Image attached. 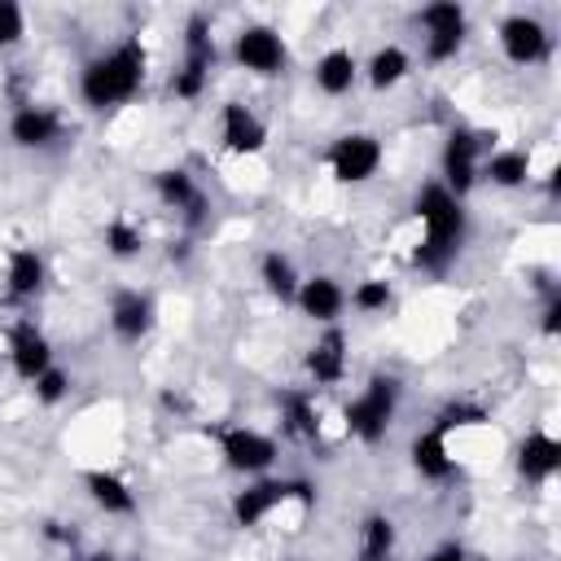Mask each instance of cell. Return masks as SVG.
<instances>
[{"mask_svg":"<svg viewBox=\"0 0 561 561\" xmlns=\"http://www.w3.org/2000/svg\"><path fill=\"white\" fill-rule=\"evenodd\" d=\"M561 329V294H548V302H543V333L552 337Z\"/></svg>","mask_w":561,"mask_h":561,"instance_id":"cell-35","label":"cell"},{"mask_svg":"<svg viewBox=\"0 0 561 561\" xmlns=\"http://www.w3.org/2000/svg\"><path fill=\"white\" fill-rule=\"evenodd\" d=\"M92 561H123V557H110V552H96Z\"/></svg>","mask_w":561,"mask_h":561,"instance_id":"cell-37","label":"cell"},{"mask_svg":"<svg viewBox=\"0 0 561 561\" xmlns=\"http://www.w3.org/2000/svg\"><path fill=\"white\" fill-rule=\"evenodd\" d=\"M486 421V408L482 403H469V399H451L438 416H434V430L438 434H451V430H465V425H482Z\"/></svg>","mask_w":561,"mask_h":561,"instance_id":"cell-30","label":"cell"},{"mask_svg":"<svg viewBox=\"0 0 561 561\" xmlns=\"http://www.w3.org/2000/svg\"><path fill=\"white\" fill-rule=\"evenodd\" d=\"M294 302H298V311H302L307 320L333 324V320L342 316V307H346V289H342L333 276H307V280H298Z\"/></svg>","mask_w":561,"mask_h":561,"instance_id":"cell-15","label":"cell"},{"mask_svg":"<svg viewBox=\"0 0 561 561\" xmlns=\"http://www.w3.org/2000/svg\"><path fill=\"white\" fill-rule=\"evenodd\" d=\"M280 421H285V434H294V438H316L320 434V412H316V399L307 390H285L280 394Z\"/></svg>","mask_w":561,"mask_h":561,"instance_id":"cell-25","label":"cell"},{"mask_svg":"<svg viewBox=\"0 0 561 561\" xmlns=\"http://www.w3.org/2000/svg\"><path fill=\"white\" fill-rule=\"evenodd\" d=\"M219 140H224L228 153L250 158V153H259V149L267 145V123H263L250 105L228 101V105L219 110Z\"/></svg>","mask_w":561,"mask_h":561,"instance_id":"cell-12","label":"cell"},{"mask_svg":"<svg viewBox=\"0 0 561 561\" xmlns=\"http://www.w3.org/2000/svg\"><path fill=\"white\" fill-rule=\"evenodd\" d=\"M381 167V140L373 131H346L329 145V171L337 184H364Z\"/></svg>","mask_w":561,"mask_h":561,"instance_id":"cell-7","label":"cell"},{"mask_svg":"<svg viewBox=\"0 0 561 561\" xmlns=\"http://www.w3.org/2000/svg\"><path fill=\"white\" fill-rule=\"evenodd\" d=\"M83 486H88V495H92V504H96L101 513H110V517H131V513H136V491H131L118 473H110V469H88V473H83Z\"/></svg>","mask_w":561,"mask_h":561,"instance_id":"cell-22","label":"cell"},{"mask_svg":"<svg viewBox=\"0 0 561 561\" xmlns=\"http://www.w3.org/2000/svg\"><path fill=\"white\" fill-rule=\"evenodd\" d=\"M486 145H491L486 131H473V127H451L447 131V145H443V180L438 184L451 197H465L478 184V167L486 158Z\"/></svg>","mask_w":561,"mask_h":561,"instance_id":"cell-6","label":"cell"},{"mask_svg":"<svg viewBox=\"0 0 561 561\" xmlns=\"http://www.w3.org/2000/svg\"><path fill=\"white\" fill-rule=\"evenodd\" d=\"M9 368L18 381H35L44 368H53V342L31 320H18L9 329Z\"/></svg>","mask_w":561,"mask_h":561,"instance_id":"cell-11","label":"cell"},{"mask_svg":"<svg viewBox=\"0 0 561 561\" xmlns=\"http://www.w3.org/2000/svg\"><path fill=\"white\" fill-rule=\"evenodd\" d=\"M416 219H421V241H434V245H447V250H460V241H465V228H469V215H465V206H460V197H451L438 180H430V184H421V193H416Z\"/></svg>","mask_w":561,"mask_h":561,"instance_id":"cell-3","label":"cell"},{"mask_svg":"<svg viewBox=\"0 0 561 561\" xmlns=\"http://www.w3.org/2000/svg\"><path fill=\"white\" fill-rule=\"evenodd\" d=\"M425 561H465V552H460L456 543H447V548H438V552H430Z\"/></svg>","mask_w":561,"mask_h":561,"instance_id":"cell-36","label":"cell"},{"mask_svg":"<svg viewBox=\"0 0 561 561\" xmlns=\"http://www.w3.org/2000/svg\"><path fill=\"white\" fill-rule=\"evenodd\" d=\"M416 22H421L425 35H465V31H469L465 4H456V0H434V4H425V9L416 13Z\"/></svg>","mask_w":561,"mask_h":561,"instance_id":"cell-28","label":"cell"},{"mask_svg":"<svg viewBox=\"0 0 561 561\" xmlns=\"http://www.w3.org/2000/svg\"><path fill=\"white\" fill-rule=\"evenodd\" d=\"M232 57H237V66L241 70H250V75H280L285 70V39H280V31H272V26H241L237 31V39H232Z\"/></svg>","mask_w":561,"mask_h":561,"instance_id":"cell-9","label":"cell"},{"mask_svg":"<svg viewBox=\"0 0 561 561\" xmlns=\"http://www.w3.org/2000/svg\"><path fill=\"white\" fill-rule=\"evenodd\" d=\"M61 136V118L44 105H18L9 118V140L18 149H48Z\"/></svg>","mask_w":561,"mask_h":561,"instance_id":"cell-16","label":"cell"},{"mask_svg":"<svg viewBox=\"0 0 561 561\" xmlns=\"http://www.w3.org/2000/svg\"><path fill=\"white\" fill-rule=\"evenodd\" d=\"M31 386H35V399H39L44 408H53V403H61V399L70 394V373L53 364V368H44V373H39Z\"/></svg>","mask_w":561,"mask_h":561,"instance_id":"cell-32","label":"cell"},{"mask_svg":"<svg viewBox=\"0 0 561 561\" xmlns=\"http://www.w3.org/2000/svg\"><path fill=\"white\" fill-rule=\"evenodd\" d=\"M394 543H399V530H394V522L386 513L364 517V526H359V561H390Z\"/></svg>","mask_w":561,"mask_h":561,"instance_id":"cell-26","label":"cell"},{"mask_svg":"<svg viewBox=\"0 0 561 561\" xmlns=\"http://www.w3.org/2000/svg\"><path fill=\"white\" fill-rule=\"evenodd\" d=\"M307 373H311L316 386H337V381L346 377V333H342L337 324H329V329L311 342V351H307Z\"/></svg>","mask_w":561,"mask_h":561,"instance_id":"cell-17","label":"cell"},{"mask_svg":"<svg viewBox=\"0 0 561 561\" xmlns=\"http://www.w3.org/2000/svg\"><path fill=\"white\" fill-rule=\"evenodd\" d=\"M259 280H263V289H267L272 298H280V302H294V294H298V272H294L289 254H280V250H267V254L259 259Z\"/></svg>","mask_w":561,"mask_h":561,"instance_id":"cell-27","label":"cell"},{"mask_svg":"<svg viewBox=\"0 0 561 561\" xmlns=\"http://www.w3.org/2000/svg\"><path fill=\"white\" fill-rule=\"evenodd\" d=\"M26 35V13L13 0H0V48H13Z\"/></svg>","mask_w":561,"mask_h":561,"instance_id":"cell-33","label":"cell"},{"mask_svg":"<svg viewBox=\"0 0 561 561\" xmlns=\"http://www.w3.org/2000/svg\"><path fill=\"white\" fill-rule=\"evenodd\" d=\"M465 35H425V61H451L460 53Z\"/></svg>","mask_w":561,"mask_h":561,"instance_id":"cell-34","label":"cell"},{"mask_svg":"<svg viewBox=\"0 0 561 561\" xmlns=\"http://www.w3.org/2000/svg\"><path fill=\"white\" fill-rule=\"evenodd\" d=\"M285 500H298V504H316V486L307 478H263V482H250L245 491L232 495V522L237 526H259L263 517H272Z\"/></svg>","mask_w":561,"mask_h":561,"instance_id":"cell-4","label":"cell"},{"mask_svg":"<svg viewBox=\"0 0 561 561\" xmlns=\"http://www.w3.org/2000/svg\"><path fill=\"white\" fill-rule=\"evenodd\" d=\"M110 329L123 342H140L153 329V298L145 289H114V298H110Z\"/></svg>","mask_w":561,"mask_h":561,"instance_id":"cell-14","label":"cell"},{"mask_svg":"<svg viewBox=\"0 0 561 561\" xmlns=\"http://www.w3.org/2000/svg\"><path fill=\"white\" fill-rule=\"evenodd\" d=\"M390 298H394V289H390V280H359L351 294H346V302L355 307V311H364V316H373V311H386L390 307Z\"/></svg>","mask_w":561,"mask_h":561,"instance_id":"cell-31","label":"cell"},{"mask_svg":"<svg viewBox=\"0 0 561 561\" xmlns=\"http://www.w3.org/2000/svg\"><path fill=\"white\" fill-rule=\"evenodd\" d=\"M219 456L237 473H267L280 451H276V438H267L263 430L228 425V430H219Z\"/></svg>","mask_w":561,"mask_h":561,"instance_id":"cell-8","label":"cell"},{"mask_svg":"<svg viewBox=\"0 0 561 561\" xmlns=\"http://www.w3.org/2000/svg\"><path fill=\"white\" fill-rule=\"evenodd\" d=\"M408 456H412V469H416L421 478H430V482H443V478L456 473V456H451V447H447V434H438L434 425L412 438Z\"/></svg>","mask_w":561,"mask_h":561,"instance_id":"cell-19","label":"cell"},{"mask_svg":"<svg viewBox=\"0 0 561 561\" xmlns=\"http://www.w3.org/2000/svg\"><path fill=\"white\" fill-rule=\"evenodd\" d=\"M368 83L377 88V92H390L394 83H403L408 79V70H412V57H408V48H399V44H381L373 57H368Z\"/></svg>","mask_w":561,"mask_h":561,"instance_id":"cell-24","label":"cell"},{"mask_svg":"<svg viewBox=\"0 0 561 561\" xmlns=\"http://www.w3.org/2000/svg\"><path fill=\"white\" fill-rule=\"evenodd\" d=\"M394 412H399V377L377 373V377H368V386L346 403V430H351L359 443L373 447V443L386 438Z\"/></svg>","mask_w":561,"mask_h":561,"instance_id":"cell-2","label":"cell"},{"mask_svg":"<svg viewBox=\"0 0 561 561\" xmlns=\"http://www.w3.org/2000/svg\"><path fill=\"white\" fill-rule=\"evenodd\" d=\"M478 175H486L495 188H522L530 180V153L526 149H491L482 158Z\"/></svg>","mask_w":561,"mask_h":561,"instance_id":"cell-23","label":"cell"},{"mask_svg":"<svg viewBox=\"0 0 561 561\" xmlns=\"http://www.w3.org/2000/svg\"><path fill=\"white\" fill-rule=\"evenodd\" d=\"M548 26L539 22V18H530V13H513V18H504L500 22V48H504V57L513 61V66H535V61H543L548 57Z\"/></svg>","mask_w":561,"mask_h":561,"instance_id":"cell-10","label":"cell"},{"mask_svg":"<svg viewBox=\"0 0 561 561\" xmlns=\"http://www.w3.org/2000/svg\"><path fill=\"white\" fill-rule=\"evenodd\" d=\"M557 469H561V443L548 430H530L517 443V473L526 482H548Z\"/></svg>","mask_w":561,"mask_h":561,"instance_id":"cell-18","label":"cell"},{"mask_svg":"<svg viewBox=\"0 0 561 561\" xmlns=\"http://www.w3.org/2000/svg\"><path fill=\"white\" fill-rule=\"evenodd\" d=\"M311 79H316V88L324 96H346L355 88V79H359V61H355L351 48H329V53L316 57Z\"/></svg>","mask_w":561,"mask_h":561,"instance_id":"cell-21","label":"cell"},{"mask_svg":"<svg viewBox=\"0 0 561 561\" xmlns=\"http://www.w3.org/2000/svg\"><path fill=\"white\" fill-rule=\"evenodd\" d=\"M145 66H149V53L145 44L131 35L123 44H114L110 53L92 57L79 75V96L88 110H114V105H127L140 88H145Z\"/></svg>","mask_w":561,"mask_h":561,"instance_id":"cell-1","label":"cell"},{"mask_svg":"<svg viewBox=\"0 0 561 561\" xmlns=\"http://www.w3.org/2000/svg\"><path fill=\"white\" fill-rule=\"evenodd\" d=\"M153 188H158V197H162L171 210L184 215L188 228H197V224L206 219V197H202V188L193 184V175H188L184 167H167V171H158V175H153Z\"/></svg>","mask_w":561,"mask_h":561,"instance_id":"cell-13","label":"cell"},{"mask_svg":"<svg viewBox=\"0 0 561 561\" xmlns=\"http://www.w3.org/2000/svg\"><path fill=\"white\" fill-rule=\"evenodd\" d=\"M44 276H48V267H44V254L35 250V245H18V250H9V267H4V289H9V298H35L39 289H44Z\"/></svg>","mask_w":561,"mask_h":561,"instance_id":"cell-20","label":"cell"},{"mask_svg":"<svg viewBox=\"0 0 561 561\" xmlns=\"http://www.w3.org/2000/svg\"><path fill=\"white\" fill-rule=\"evenodd\" d=\"M210 70H215V39H210L206 18L197 13V18H188V26H184V61H180L175 75H171V96L197 101L202 88H206V79H210Z\"/></svg>","mask_w":561,"mask_h":561,"instance_id":"cell-5","label":"cell"},{"mask_svg":"<svg viewBox=\"0 0 561 561\" xmlns=\"http://www.w3.org/2000/svg\"><path fill=\"white\" fill-rule=\"evenodd\" d=\"M140 245H145V237H140V228H136L127 215H114V219L105 224V250H110L114 259H136Z\"/></svg>","mask_w":561,"mask_h":561,"instance_id":"cell-29","label":"cell"}]
</instances>
